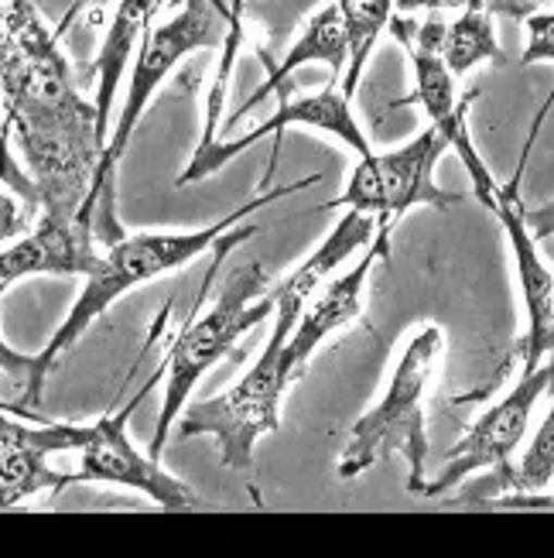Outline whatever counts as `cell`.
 Returning a JSON list of instances; mask_svg holds the SVG:
<instances>
[{
    "label": "cell",
    "instance_id": "obj_1",
    "mask_svg": "<svg viewBox=\"0 0 554 558\" xmlns=\"http://www.w3.org/2000/svg\"><path fill=\"white\" fill-rule=\"evenodd\" d=\"M0 89L4 128L14 134L35 179L38 209L79 216L103 165L107 141L100 137L96 104L79 93L56 32H48L32 0H8L4 8Z\"/></svg>",
    "mask_w": 554,
    "mask_h": 558
},
{
    "label": "cell",
    "instance_id": "obj_2",
    "mask_svg": "<svg viewBox=\"0 0 554 558\" xmlns=\"http://www.w3.org/2000/svg\"><path fill=\"white\" fill-rule=\"evenodd\" d=\"M236 14H239V0L233 8H226L223 0H182V11L175 17H168L155 32L144 35L137 59H134V72H131L127 100L120 107V120L107 141L103 165H100V172H96L93 192L83 206V213L93 216L96 240H100V244L113 247L116 240H124V230L116 223V168L131 148V137L140 124L144 110H148L151 96L185 56L199 52V48L226 45L230 24Z\"/></svg>",
    "mask_w": 554,
    "mask_h": 558
},
{
    "label": "cell",
    "instance_id": "obj_3",
    "mask_svg": "<svg viewBox=\"0 0 554 558\" xmlns=\"http://www.w3.org/2000/svg\"><path fill=\"white\" fill-rule=\"evenodd\" d=\"M319 182V175L311 179H301V182H292L284 189H271L263 192V196H254L250 203H244L239 209H233L230 216H223V220H216L202 230H185V233H134V236H124L116 240L113 247H107L103 254V264L96 268L89 278H86V288L79 302L72 305V312L65 315V323L56 329V336L48 339L45 350L38 353V360L45 363L48 371L56 367V360L76 343V339L100 319V315L120 299L127 295L131 288L144 284V281H155L168 271H178L185 268L188 260L202 257L216 240H220L223 233H233L236 223H244L250 213L263 209L278 203L281 196H295V192L301 189H311Z\"/></svg>",
    "mask_w": 554,
    "mask_h": 558
},
{
    "label": "cell",
    "instance_id": "obj_4",
    "mask_svg": "<svg viewBox=\"0 0 554 558\" xmlns=\"http://www.w3.org/2000/svg\"><path fill=\"white\" fill-rule=\"evenodd\" d=\"M445 350V339L439 326H424L407 343L404 356L397 360L394 377L383 395L364 418L353 425L349 446L340 456V476L356 480L373 463L401 452L407 459V490L421 494L424 487V456H428V435H424V395L431 374L439 367V356Z\"/></svg>",
    "mask_w": 554,
    "mask_h": 558
},
{
    "label": "cell",
    "instance_id": "obj_5",
    "mask_svg": "<svg viewBox=\"0 0 554 558\" xmlns=\"http://www.w3.org/2000/svg\"><path fill=\"white\" fill-rule=\"evenodd\" d=\"M263 288H268V271H263L260 264H244V268H236L233 275L223 278L220 295H216V302L199 319H192L178 332V339L164 356V404H161V418L155 428V442H151L155 459H161L168 435L175 428V418H182V408L188 395L196 391L202 374L226 356H239L233 350L236 339L247 329L260 326L268 315H274V295L250 305Z\"/></svg>",
    "mask_w": 554,
    "mask_h": 558
},
{
    "label": "cell",
    "instance_id": "obj_6",
    "mask_svg": "<svg viewBox=\"0 0 554 558\" xmlns=\"http://www.w3.org/2000/svg\"><path fill=\"white\" fill-rule=\"evenodd\" d=\"M144 391L120 411V415H103L93 425H62L48 422L35 428V439L48 452H79V470L69 473L65 483H116V487H131L144 497H151L164 511H212V504L202 500L196 490H188L182 480L164 473L155 456L137 452V446L127 435V422L134 408L140 404Z\"/></svg>",
    "mask_w": 554,
    "mask_h": 558
},
{
    "label": "cell",
    "instance_id": "obj_7",
    "mask_svg": "<svg viewBox=\"0 0 554 558\" xmlns=\"http://www.w3.org/2000/svg\"><path fill=\"white\" fill-rule=\"evenodd\" d=\"M287 332L271 329V339L254 367L239 377L236 387L226 395L192 404L178 418V435H212L220 442L223 466L236 473L254 470V446L260 435L281 428V395H284V374H281V353L287 347Z\"/></svg>",
    "mask_w": 554,
    "mask_h": 558
},
{
    "label": "cell",
    "instance_id": "obj_8",
    "mask_svg": "<svg viewBox=\"0 0 554 558\" xmlns=\"http://www.w3.org/2000/svg\"><path fill=\"white\" fill-rule=\"evenodd\" d=\"M452 148V141L431 124L415 141H407L397 151L367 155L359 158L353 175L343 189L340 199L325 203L322 209H359L377 220L397 223L407 209L415 206H435L448 209L463 203V196H452L435 185V161Z\"/></svg>",
    "mask_w": 554,
    "mask_h": 558
},
{
    "label": "cell",
    "instance_id": "obj_9",
    "mask_svg": "<svg viewBox=\"0 0 554 558\" xmlns=\"http://www.w3.org/2000/svg\"><path fill=\"white\" fill-rule=\"evenodd\" d=\"M551 387H554V353H551L547 363L524 367L514 391L503 401H496L487 415L463 435V442L448 452L439 480L424 483L418 497H442L445 490L459 487V483L466 476H472L476 470H490V466L503 470V466H507L514 459V452H517V446L524 442L538 398L547 395Z\"/></svg>",
    "mask_w": 554,
    "mask_h": 558
},
{
    "label": "cell",
    "instance_id": "obj_10",
    "mask_svg": "<svg viewBox=\"0 0 554 558\" xmlns=\"http://www.w3.org/2000/svg\"><path fill=\"white\" fill-rule=\"evenodd\" d=\"M281 128H319L325 134H335L340 141H346L349 148L367 158L373 155L370 151V141L367 134L359 131L356 117L349 110V96L335 89V80H329V86L316 96H298V100H281L278 113L268 117L263 124H257L250 134L244 137H233V141H199V148L192 151V161L188 168L178 175V185H188V182H202L216 172H223V168L239 158L247 148H254L257 141H263L268 134H278Z\"/></svg>",
    "mask_w": 554,
    "mask_h": 558
},
{
    "label": "cell",
    "instance_id": "obj_11",
    "mask_svg": "<svg viewBox=\"0 0 554 558\" xmlns=\"http://www.w3.org/2000/svg\"><path fill=\"white\" fill-rule=\"evenodd\" d=\"M387 32L404 45V52L411 56V69H415V93L407 96L404 104H421L424 113L452 144L466 128V113L469 104L476 100V93H466L459 104H455V76L445 65V32L448 24L439 17V11H431L424 21L407 17V14H394Z\"/></svg>",
    "mask_w": 554,
    "mask_h": 558
},
{
    "label": "cell",
    "instance_id": "obj_12",
    "mask_svg": "<svg viewBox=\"0 0 554 558\" xmlns=\"http://www.w3.org/2000/svg\"><path fill=\"white\" fill-rule=\"evenodd\" d=\"M527 158V151H524ZM524 158L517 165V175L490 192L483 199V206L496 216L510 236V247H514V260H517V278H520V291H524V302H527V336H524V367H538V363L547 356V336H551V326H554V278L551 271L541 264L534 244L538 240L527 230V220H524V203L517 196L520 189V172H524Z\"/></svg>",
    "mask_w": 554,
    "mask_h": 558
},
{
    "label": "cell",
    "instance_id": "obj_13",
    "mask_svg": "<svg viewBox=\"0 0 554 558\" xmlns=\"http://www.w3.org/2000/svg\"><path fill=\"white\" fill-rule=\"evenodd\" d=\"M391 230H394L391 220H377V236H373V244L367 247V257L359 260L349 275L329 281L316 295V302L301 312V319H298L292 339H287V347L281 353V374H284L287 384L305 374V363L311 360V353H316L332 332H340L343 326L356 323L359 315H364V284H367V278L373 271V264L387 260Z\"/></svg>",
    "mask_w": 554,
    "mask_h": 558
},
{
    "label": "cell",
    "instance_id": "obj_14",
    "mask_svg": "<svg viewBox=\"0 0 554 558\" xmlns=\"http://www.w3.org/2000/svg\"><path fill=\"white\" fill-rule=\"evenodd\" d=\"M96 227L93 216H59L41 213L38 230L17 244H8L0 254V288H11L21 278L32 275H83L89 278L103 264L93 251Z\"/></svg>",
    "mask_w": 554,
    "mask_h": 558
},
{
    "label": "cell",
    "instance_id": "obj_15",
    "mask_svg": "<svg viewBox=\"0 0 554 558\" xmlns=\"http://www.w3.org/2000/svg\"><path fill=\"white\" fill-rule=\"evenodd\" d=\"M48 456L52 452L35 439V428L4 415V422H0V507L4 511H11L24 497L45 490L59 494L69 487L65 473L48 466Z\"/></svg>",
    "mask_w": 554,
    "mask_h": 558
},
{
    "label": "cell",
    "instance_id": "obj_16",
    "mask_svg": "<svg viewBox=\"0 0 554 558\" xmlns=\"http://www.w3.org/2000/svg\"><path fill=\"white\" fill-rule=\"evenodd\" d=\"M161 0H120L116 4V14L107 28V38L100 45V56H96V117H100V137H107L110 131V113H113V104H116V86H120V76H124L127 62L134 59V45L144 41L148 35V24L155 17Z\"/></svg>",
    "mask_w": 554,
    "mask_h": 558
},
{
    "label": "cell",
    "instance_id": "obj_17",
    "mask_svg": "<svg viewBox=\"0 0 554 558\" xmlns=\"http://www.w3.org/2000/svg\"><path fill=\"white\" fill-rule=\"evenodd\" d=\"M308 62H325L332 69L335 83H340V72L349 69V38H346L343 17H340V8H335V4L322 8L316 17L308 21V28L298 35V41L292 45V52H287L281 62L263 59V69H268V89L284 96L292 72L308 65Z\"/></svg>",
    "mask_w": 554,
    "mask_h": 558
},
{
    "label": "cell",
    "instance_id": "obj_18",
    "mask_svg": "<svg viewBox=\"0 0 554 558\" xmlns=\"http://www.w3.org/2000/svg\"><path fill=\"white\" fill-rule=\"evenodd\" d=\"M554 476V408L547 411V418L541 422V428L534 432L531 449H527L517 463H507L503 470H496L490 480L479 483L476 490H466V497H459L455 504H472L487 494H500V490H514V494H538L544 490Z\"/></svg>",
    "mask_w": 554,
    "mask_h": 558
},
{
    "label": "cell",
    "instance_id": "obj_19",
    "mask_svg": "<svg viewBox=\"0 0 554 558\" xmlns=\"http://www.w3.org/2000/svg\"><path fill=\"white\" fill-rule=\"evenodd\" d=\"M335 8H340L343 28L349 38V69L343 80V93L353 100L373 45L383 32H387V24L394 17V0H335Z\"/></svg>",
    "mask_w": 554,
    "mask_h": 558
},
{
    "label": "cell",
    "instance_id": "obj_20",
    "mask_svg": "<svg viewBox=\"0 0 554 558\" xmlns=\"http://www.w3.org/2000/svg\"><path fill=\"white\" fill-rule=\"evenodd\" d=\"M479 62H503V48L493 32V14L487 11H463L448 21L445 32V65L452 76H466Z\"/></svg>",
    "mask_w": 554,
    "mask_h": 558
},
{
    "label": "cell",
    "instance_id": "obj_21",
    "mask_svg": "<svg viewBox=\"0 0 554 558\" xmlns=\"http://www.w3.org/2000/svg\"><path fill=\"white\" fill-rule=\"evenodd\" d=\"M0 374H4V395H0L4 415L38 418L41 387H45V377H48L45 363L38 356H24V353L11 350L4 343V347H0Z\"/></svg>",
    "mask_w": 554,
    "mask_h": 558
},
{
    "label": "cell",
    "instance_id": "obj_22",
    "mask_svg": "<svg viewBox=\"0 0 554 558\" xmlns=\"http://www.w3.org/2000/svg\"><path fill=\"white\" fill-rule=\"evenodd\" d=\"M541 4L551 0H394V8L401 14H415V11H487V14H503L514 21L534 17Z\"/></svg>",
    "mask_w": 554,
    "mask_h": 558
},
{
    "label": "cell",
    "instance_id": "obj_23",
    "mask_svg": "<svg viewBox=\"0 0 554 558\" xmlns=\"http://www.w3.org/2000/svg\"><path fill=\"white\" fill-rule=\"evenodd\" d=\"M527 45H524V65L554 59V11L527 17Z\"/></svg>",
    "mask_w": 554,
    "mask_h": 558
},
{
    "label": "cell",
    "instance_id": "obj_24",
    "mask_svg": "<svg viewBox=\"0 0 554 558\" xmlns=\"http://www.w3.org/2000/svg\"><path fill=\"white\" fill-rule=\"evenodd\" d=\"M476 507H487V511H554V497H490V500H472Z\"/></svg>",
    "mask_w": 554,
    "mask_h": 558
},
{
    "label": "cell",
    "instance_id": "obj_25",
    "mask_svg": "<svg viewBox=\"0 0 554 558\" xmlns=\"http://www.w3.org/2000/svg\"><path fill=\"white\" fill-rule=\"evenodd\" d=\"M524 220H527V230H531L534 240H547L554 236V199L544 203V206H534V209H527L524 213Z\"/></svg>",
    "mask_w": 554,
    "mask_h": 558
},
{
    "label": "cell",
    "instance_id": "obj_26",
    "mask_svg": "<svg viewBox=\"0 0 554 558\" xmlns=\"http://www.w3.org/2000/svg\"><path fill=\"white\" fill-rule=\"evenodd\" d=\"M547 353H554V326H551V336H547Z\"/></svg>",
    "mask_w": 554,
    "mask_h": 558
}]
</instances>
